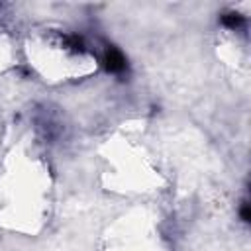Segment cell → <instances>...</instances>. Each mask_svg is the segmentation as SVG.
Listing matches in <instances>:
<instances>
[{
	"label": "cell",
	"mask_w": 251,
	"mask_h": 251,
	"mask_svg": "<svg viewBox=\"0 0 251 251\" xmlns=\"http://www.w3.org/2000/svg\"><path fill=\"white\" fill-rule=\"evenodd\" d=\"M220 22H222V25H226V27L231 29V31H239V29H243L245 24H247L245 16H243L241 12H233V10L224 12V14L220 16Z\"/></svg>",
	"instance_id": "2"
},
{
	"label": "cell",
	"mask_w": 251,
	"mask_h": 251,
	"mask_svg": "<svg viewBox=\"0 0 251 251\" xmlns=\"http://www.w3.org/2000/svg\"><path fill=\"white\" fill-rule=\"evenodd\" d=\"M102 69L110 75H124L127 71V59L116 45H106L100 57Z\"/></svg>",
	"instance_id": "1"
},
{
	"label": "cell",
	"mask_w": 251,
	"mask_h": 251,
	"mask_svg": "<svg viewBox=\"0 0 251 251\" xmlns=\"http://www.w3.org/2000/svg\"><path fill=\"white\" fill-rule=\"evenodd\" d=\"M65 45H67L73 53H84V51H86V41H84V37L78 35V33H69V35H65Z\"/></svg>",
	"instance_id": "3"
},
{
	"label": "cell",
	"mask_w": 251,
	"mask_h": 251,
	"mask_svg": "<svg viewBox=\"0 0 251 251\" xmlns=\"http://www.w3.org/2000/svg\"><path fill=\"white\" fill-rule=\"evenodd\" d=\"M239 218H241L243 224H249V220H251V208H249V200L247 198H243L241 204H239Z\"/></svg>",
	"instance_id": "4"
}]
</instances>
